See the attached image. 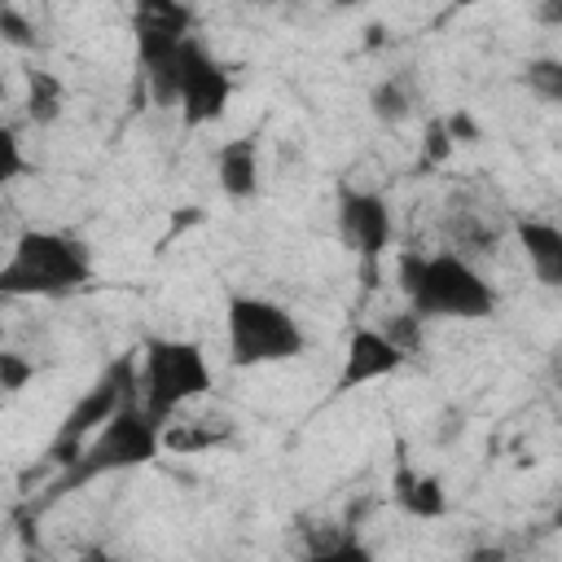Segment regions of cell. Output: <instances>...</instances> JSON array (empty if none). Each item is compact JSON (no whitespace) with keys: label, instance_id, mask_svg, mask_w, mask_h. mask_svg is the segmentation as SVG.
<instances>
[{"label":"cell","instance_id":"6da1fadb","mask_svg":"<svg viewBox=\"0 0 562 562\" xmlns=\"http://www.w3.org/2000/svg\"><path fill=\"white\" fill-rule=\"evenodd\" d=\"M162 448V435H158V422L149 417V408L140 404V391H132L114 417L79 448V457L70 465H61V474L48 483V501L92 483L97 474H114V470H132V465H145L154 461Z\"/></svg>","mask_w":562,"mask_h":562},{"label":"cell","instance_id":"7a4b0ae2","mask_svg":"<svg viewBox=\"0 0 562 562\" xmlns=\"http://www.w3.org/2000/svg\"><path fill=\"white\" fill-rule=\"evenodd\" d=\"M400 290L408 294L417 316H457V321H479L492 316L496 290L452 250L443 255H400Z\"/></svg>","mask_w":562,"mask_h":562},{"label":"cell","instance_id":"3957f363","mask_svg":"<svg viewBox=\"0 0 562 562\" xmlns=\"http://www.w3.org/2000/svg\"><path fill=\"white\" fill-rule=\"evenodd\" d=\"M88 277H92V259H88L83 241L66 237V233L31 228L18 237L9 263L0 268V294L4 299H22V294L61 299V294L88 285Z\"/></svg>","mask_w":562,"mask_h":562},{"label":"cell","instance_id":"277c9868","mask_svg":"<svg viewBox=\"0 0 562 562\" xmlns=\"http://www.w3.org/2000/svg\"><path fill=\"white\" fill-rule=\"evenodd\" d=\"M211 391V364L198 342L184 338H149L140 347V404L162 426L180 404Z\"/></svg>","mask_w":562,"mask_h":562},{"label":"cell","instance_id":"5b68a950","mask_svg":"<svg viewBox=\"0 0 562 562\" xmlns=\"http://www.w3.org/2000/svg\"><path fill=\"white\" fill-rule=\"evenodd\" d=\"M228 360L237 369H255V364H277V360H294L303 351V329L299 321L259 294H233L228 299Z\"/></svg>","mask_w":562,"mask_h":562},{"label":"cell","instance_id":"8992f818","mask_svg":"<svg viewBox=\"0 0 562 562\" xmlns=\"http://www.w3.org/2000/svg\"><path fill=\"white\" fill-rule=\"evenodd\" d=\"M136 360H140V356H119V360L88 386V395H79V404L66 413V422L57 426V435H53V443H48V461H53V465H70V461L79 457V448L114 417V408H119L132 391H140Z\"/></svg>","mask_w":562,"mask_h":562},{"label":"cell","instance_id":"52a82bcc","mask_svg":"<svg viewBox=\"0 0 562 562\" xmlns=\"http://www.w3.org/2000/svg\"><path fill=\"white\" fill-rule=\"evenodd\" d=\"M228 97H233L228 70L198 40H184L180 44V114H184V127L215 123L228 110Z\"/></svg>","mask_w":562,"mask_h":562},{"label":"cell","instance_id":"ba28073f","mask_svg":"<svg viewBox=\"0 0 562 562\" xmlns=\"http://www.w3.org/2000/svg\"><path fill=\"white\" fill-rule=\"evenodd\" d=\"M338 237L347 250H356L364 259V285H373L378 277V255L391 241V211L378 193L364 189H342L338 193Z\"/></svg>","mask_w":562,"mask_h":562},{"label":"cell","instance_id":"9c48e42d","mask_svg":"<svg viewBox=\"0 0 562 562\" xmlns=\"http://www.w3.org/2000/svg\"><path fill=\"white\" fill-rule=\"evenodd\" d=\"M189 4L184 0H136L132 4V35H136V61L145 70L171 61L180 44L189 40Z\"/></svg>","mask_w":562,"mask_h":562},{"label":"cell","instance_id":"30bf717a","mask_svg":"<svg viewBox=\"0 0 562 562\" xmlns=\"http://www.w3.org/2000/svg\"><path fill=\"white\" fill-rule=\"evenodd\" d=\"M408 360L404 347H395L386 338V329H356L351 342H347V356H342V369H338V391H356L364 382H378V378H391L400 364Z\"/></svg>","mask_w":562,"mask_h":562},{"label":"cell","instance_id":"8fae6325","mask_svg":"<svg viewBox=\"0 0 562 562\" xmlns=\"http://www.w3.org/2000/svg\"><path fill=\"white\" fill-rule=\"evenodd\" d=\"M514 233H518V246H522L536 281L549 290H562V228L544 224V220H518Z\"/></svg>","mask_w":562,"mask_h":562},{"label":"cell","instance_id":"7c38bea8","mask_svg":"<svg viewBox=\"0 0 562 562\" xmlns=\"http://www.w3.org/2000/svg\"><path fill=\"white\" fill-rule=\"evenodd\" d=\"M215 171H220V189L228 198H237V202L255 198V189H259V145L250 136L228 140L215 158Z\"/></svg>","mask_w":562,"mask_h":562},{"label":"cell","instance_id":"4fadbf2b","mask_svg":"<svg viewBox=\"0 0 562 562\" xmlns=\"http://www.w3.org/2000/svg\"><path fill=\"white\" fill-rule=\"evenodd\" d=\"M395 501L404 514L413 518H439L448 509V496H443V483L435 474H413L408 465H400L395 474Z\"/></svg>","mask_w":562,"mask_h":562},{"label":"cell","instance_id":"5bb4252c","mask_svg":"<svg viewBox=\"0 0 562 562\" xmlns=\"http://www.w3.org/2000/svg\"><path fill=\"white\" fill-rule=\"evenodd\" d=\"M61 79L57 75H48V70H31V83H26V114H31V123H53L57 114H61Z\"/></svg>","mask_w":562,"mask_h":562},{"label":"cell","instance_id":"9a60e30c","mask_svg":"<svg viewBox=\"0 0 562 562\" xmlns=\"http://www.w3.org/2000/svg\"><path fill=\"white\" fill-rule=\"evenodd\" d=\"M369 110H373V119H378V123L395 127V123H404V119L413 114V97L404 92V83H400V79H382V83L369 92Z\"/></svg>","mask_w":562,"mask_h":562},{"label":"cell","instance_id":"2e32d148","mask_svg":"<svg viewBox=\"0 0 562 562\" xmlns=\"http://www.w3.org/2000/svg\"><path fill=\"white\" fill-rule=\"evenodd\" d=\"M522 83L531 97L549 101V105H562V57H536L522 66Z\"/></svg>","mask_w":562,"mask_h":562},{"label":"cell","instance_id":"e0dca14e","mask_svg":"<svg viewBox=\"0 0 562 562\" xmlns=\"http://www.w3.org/2000/svg\"><path fill=\"white\" fill-rule=\"evenodd\" d=\"M0 40L9 48H35V22H26L13 4H4L0 9Z\"/></svg>","mask_w":562,"mask_h":562},{"label":"cell","instance_id":"ac0fdd59","mask_svg":"<svg viewBox=\"0 0 562 562\" xmlns=\"http://www.w3.org/2000/svg\"><path fill=\"white\" fill-rule=\"evenodd\" d=\"M386 338L413 356V351L422 347V316H417V312H400V316H391V321H386Z\"/></svg>","mask_w":562,"mask_h":562},{"label":"cell","instance_id":"d6986e66","mask_svg":"<svg viewBox=\"0 0 562 562\" xmlns=\"http://www.w3.org/2000/svg\"><path fill=\"white\" fill-rule=\"evenodd\" d=\"M452 149H457V140H452L448 123H443V119H430V123H426V140H422V158H426V162H448Z\"/></svg>","mask_w":562,"mask_h":562},{"label":"cell","instance_id":"ffe728a7","mask_svg":"<svg viewBox=\"0 0 562 562\" xmlns=\"http://www.w3.org/2000/svg\"><path fill=\"white\" fill-rule=\"evenodd\" d=\"M31 373H35V364H31L26 356H18V351H0V386H4L9 395H18V391L31 382Z\"/></svg>","mask_w":562,"mask_h":562},{"label":"cell","instance_id":"44dd1931","mask_svg":"<svg viewBox=\"0 0 562 562\" xmlns=\"http://www.w3.org/2000/svg\"><path fill=\"white\" fill-rule=\"evenodd\" d=\"M224 435H228V426H224V430H189V426H171V430L162 435V443H167V448H176V452H189V448L220 443Z\"/></svg>","mask_w":562,"mask_h":562},{"label":"cell","instance_id":"7402d4cb","mask_svg":"<svg viewBox=\"0 0 562 562\" xmlns=\"http://www.w3.org/2000/svg\"><path fill=\"white\" fill-rule=\"evenodd\" d=\"M0 158H4V167H0V180H18V176L26 171V162H22V149H18V136H13V127H4V132H0Z\"/></svg>","mask_w":562,"mask_h":562},{"label":"cell","instance_id":"603a6c76","mask_svg":"<svg viewBox=\"0 0 562 562\" xmlns=\"http://www.w3.org/2000/svg\"><path fill=\"white\" fill-rule=\"evenodd\" d=\"M443 123H448V132H452L457 145H474V140H479V123H474L465 110H452Z\"/></svg>","mask_w":562,"mask_h":562},{"label":"cell","instance_id":"cb8c5ba5","mask_svg":"<svg viewBox=\"0 0 562 562\" xmlns=\"http://www.w3.org/2000/svg\"><path fill=\"white\" fill-rule=\"evenodd\" d=\"M536 18H540L544 26H562V0H540V4H536Z\"/></svg>","mask_w":562,"mask_h":562},{"label":"cell","instance_id":"d4e9b609","mask_svg":"<svg viewBox=\"0 0 562 562\" xmlns=\"http://www.w3.org/2000/svg\"><path fill=\"white\" fill-rule=\"evenodd\" d=\"M193 224H202V206H184V211L171 220V233H184V228H193Z\"/></svg>","mask_w":562,"mask_h":562},{"label":"cell","instance_id":"484cf974","mask_svg":"<svg viewBox=\"0 0 562 562\" xmlns=\"http://www.w3.org/2000/svg\"><path fill=\"white\" fill-rule=\"evenodd\" d=\"M553 382H558V391H562V347H558V356H553Z\"/></svg>","mask_w":562,"mask_h":562},{"label":"cell","instance_id":"4316f807","mask_svg":"<svg viewBox=\"0 0 562 562\" xmlns=\"http://www.w3.org/2000/svg\"><path fill=\"white\" fill-rule=\"evenodd\" d=\"M457 9H474V4H487V0H452Z\"/></svg>","mask_w":562,"mask_h":562},{"label":"cell","instance_id":"83f0119b","mask_svg":"<svg viewBox=\"0 0 562 562\" xmlns=\"http://www.w3.org/2000/svg\"><path fill=\"white\" fill-rule=\"evenodd\" d=\"M334 4H338V9H351V4H360V0H334Z\"/></svg>","mask_w":562,"mask_h":562},{"label":"cell","instance_id":"f1b7e54d","mask_svg":"<svg viewBox=\"0 0 562 562\" xmlns=\"http://www.w3.org/2000/svg\"><path fill=\"white\" fill-rule=\"evenodd\" d=\"M553 522H558V527H562V505H558V514H553Z\"/></svg>","mask_w":562,"mask_h":562}]
</instances>
